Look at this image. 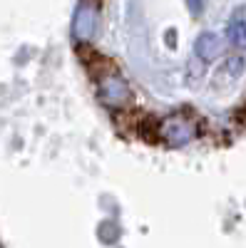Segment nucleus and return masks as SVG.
Segmentation results:
<instances>
[{
    "mask_svg": "<svg viewBox=\"0 0 246 248\" xmlns=\"http://www.w3.org/2000/svg\"><path fill=\"white\" fill-rule=\"evenodd\" d=\"M95 5L90 0H82V5L77 8V15H75V32L77 37H90L92 28H95Z\"/></svg>",
    "mask_w": 246,
    "mask_h": 248,
    "instance_id": "obj_3",
    "label": "nucleus"
},
{
    "mask_svg": "<svg viewBox=\"0 0 246 248\" xmlns=\"http://www.w3.org/2000/svg\"><path fill=\"white\" fill-rule=\"evenodd\" d=\"M229 40H231L236 47H246V23H244L241 15H236L231 20V25H229Z\"/></svg>",
    "mask_w": 246,
    "mask_h": 248,
    "instance_id": "obj_5",
    "label": "nucleus"
},
{
    "mask_svg": "<svg viewBox=\"0 0 246 248\" xmlns=\"http://www.w3.org/2000/svg\"><path fill=\"white\" fill-rule=\"evenodd\" d=\"M187 5H189V10H192L194 15H199L201 8H204V0H187Z\"/></svg>",
    "mask_w": 246,
    "mask_h": 248,
    "instance_id": "obj_6",
    "label": "nucleus"
},
{
    "mask_svg": "<svg viewBox=\"0 0 246 248\" xmlns=\"http://www.w3.org/2000/svg\"><path fill=\"white\" fill-rule=\"evenodd\" d=\"M127 97H130V90H127L125 79L119 75H105L102 77V102H105V105L122 107Z\"/></svg>",
    "mask_w": 246,
    "mask_h": 248,
    "instance_id": "obj_1",
    "label": "nucleus"
},
{
    "mask_svg": "<svg viewBox=\"0 0 246 248\" xmlns=\"http://www.w3.org/2000/svg\"><path fill=\"white\" fill-rule=\"evenodd\" d=\"M194 127H192V122L187 117H181V114H174L169 117L167 122L162 124V134L167 137L172 144H181V141H187L192 137Z\"/></svg>",
    "mask_w": 246,
    "mask_h": 248,
    "instance_id": "obj_2",
    "label": "nucleus"
},
{
    "mask_svg": "<svg viewBox=\"0 0 246 248\" xmlns=\"http://www.w3.org/2000/svg\"><path fill=\"white\" fill-rule=\"evenodd\" d=\"M219 52H221V40H219V35H214V32H204V35L197 40V55H199L204 62L214 60Z\"/></svg>",
    "mask_w": 246,
    "mask_h": 248,
    "instance_id": "obj_4",
    "label": "nucleus"
}]
</instances>
